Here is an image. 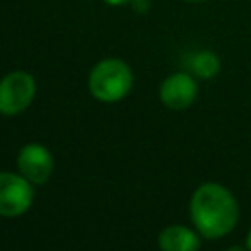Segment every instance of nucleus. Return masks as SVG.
<instances>
[{"instance_id": "1", "label": "nucleus", "mask_w": 251, "mask_h": 251, "mask_svg": "<svg viewBox=\"0 0 251 251\" xmlns=\"http://www.w3.org/2000/svg\"><path fill=\"white\" fill-rule=\"evenodd\" d=\"M188 212L196 231L206 239H220L227 235L239 218L235 196L218 182L200 184L190 196Z\"/></svg>"}, {"instance_id": "8", "label": "nucleus", "mask_w": 251, "mask_h": 251, "mask_svg": "<svg viewBox=\"0 0 251 251\" xmlns=\"http://www.w3.org/2000/svg\"><path fill=\"white\" fill-rule=\"evenodd\" d=\"M186 67H188L190 75H194L198 78H214L220 73V59L216 53L204 49V51H196V53L188 55Z\"/></svg>"}, {"instance_id": "12", "label": "nucleus", "mask_w": 251, "mask_h": 251, "mask_svg": "<svg viewBox=\"0 0 251 251\" xmlns=\"http://www.w3.org/2000/svg\"><path fill=\"white\" fill-rule=\"evenodd\" d=\"M184 2H206V0H184Z\"/></svg>"}, {"instance_id": "10", "label": "nucleus", "mask_w": 251, "mask_h": 251, "mask_svg": "<svg viewBox=\"0 0 251 251\" xmlns=\"http://www.w3.org/2000/svg\"><path fill=\"white\" fill-rule=\"evenodd\" d=\"M104 2L110 6H124V4H129L131 0H104Z\"/></svg>"}, {"instance_id": "2", "label": "nucleus", "mask_w": 251, "mask_h": 251, "mask_svg": "<svg viewBox=\"0 0 251 251\" xmlns=\"http://www.w3.org/2000/svg\"><path fill=\"white\" fill-rule=\"evenodd\" d=\"M133 73L122 59H104L88 75V90L100 102H118L131 90Z\"/></svg>"}, {"instance_id": "7", "label": "nucleus", "mask_w": 251, "mask_h": 251, "mask_svg": "<svg viewBox=\"0 0 251 251\" xmlns=\"http://www.w3.org/2000/svg\"><path fill=\"white\" fill-rule=\"evenodd\" d=\"M159 247L163 251H194L200 247V239L186 226H169L159 233Z\"/></svg>"}, {"instance_id": "11", "label": "nucleus", "mask_w": 251, "mask_h": 251, "mask_svg": "<svg viewBox=\"0 0 251 251\" xmlns=\"http://www.w3.org/2000/svg\"><path fill=\"white\" fill-rule=\"evenodd\" d=\"M249 249H251V229H249V233H247V243H245Z\"/></svg>"}, {"instance_id": "9", "label": "nucleus", "mask_w": 251, "mask_h": 251, "mask_svg": "<svg viewBox=\"0 0 251 251\" xmlns=\"http://www.w3.org/2000/svg\"><path fill=\"white\" fill-rule=\"evenodd\" d=\"M129 4H131L133 10H137V12H147V8H149V2H147V0H131Z\"/></svg>"}, {"instance_id": "6", "label": "nucleus", "mask_w": 251, "mask_h": 251, "mask_svg": "<svg viewBox=\"0 0 251 251\" xmlns=\"http://www.w3.org/2000/svg\"><path fill=\"white\" fill-rule=\"evenodd\" d=\"M196 92H198V84L194 80V75L173 73L163 80L159 96L169 110H184L194 102Z\"/></svg>"}, {"instance_id": "3", "label": "nucleus", "mask_w": 251, "mask_h": 251, "mask_svg": "<svg viewBox=\"0 0 251 251\" xmlns=\"http://www.w3.org/2000/svg\"><path fill=\"white\" fill-rule=\"evenodd\" d=\"M35 96V80L25 71L8 73L0 80V114H22Z\"/></svg>"}, {"instance_id": "4", "label": "nucleus", "mask_w": 251, "mask_h": 251, "mask_svg": "<svg viewBox=\"0 0 251 251\" xmlns=\"http://www.w3.org/2000/svg\"><path fill=\"white\" fill-rule=\"evenodd\" d=\"M33 202L31 182L24 175L0 173V216L16 218L29 210Z\"/></svg>"}, {"instance_id": "5", "label": "nucleus", "mask_w": 251, "mask_h": 251, "mask_svg": "<svg viewBox=\"0 0 251 251\" xmlns=\"http://www.w3.org/2000/svg\"><path fill=\"white\" fill-rule=\"evenodd\" d=\"M18 171L31 184H43L53 173V157L47 147L39 143H29L22 147L18 155Z\"/></svg>"}]
</instances>
